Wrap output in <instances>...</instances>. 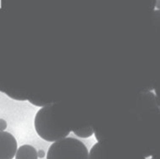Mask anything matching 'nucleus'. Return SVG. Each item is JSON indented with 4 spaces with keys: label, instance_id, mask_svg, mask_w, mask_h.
<instances>
[{
    "label": "nucleus",
    "instance_id": "1",
    "mask_svg": "<svg viewBox=\"0 0 160 159\" xmlns=\"http://www.w3.org/2000/svg\"><path fill=\"white\" fill-rule=\"evenodd\" d=\"M36 132L41 139L54 142L68 136L71 129L62 125L55 113V104L50 103L41 107L35 117Z\"/></svg>",
    "mask_w": 160,
    "mask_h": 159
},
{
    "label": "nucleus",
    "instance_id": "2",
    "mask_svg": "<svg viewBox=\"0 0 160 159\" xmlns=\"http://www.w3.org/2000/svg\"><path fill=\"white\" fill-rule=\"evenodd\" d=\"M47 159H89V150L81 140L66 137L50 146Z\"/></svg>",
    "mask_w": 160,
    "mask_h": 159
},
{
    "label": "nucleus",
    "instance_id": "3",
    "mask_svg": "<svg viewBox=\"0 0 160 159\" xmlns=\"http://www.w3.org/2000/svg\"><path fill=\"white\" fill-rule=\"evenodd\" d=\"M17 150L14 136L8 132H0V159H13Z\"/></svg>",
    "mask_w": 160,
    "mask_h": 159
},
{
    "label": "nucleus",
    "instance_id": "4",
    "mask_svg": "<svg viewBox=\"0 0 160 159\" xmlns=\"http://www.w3.org/2000/svg\"><path fill=\"white\" fill-rule=\"evenodd\" d=\"M16 159H38L37 150L32 146L24 144L16 151Z\"/></svg>",
    "mask_w": 160,
    "mask_h": 159
},
{
    "label": "nucleus",
    "instance_id": "5",
    "mask_svg": "<svg viewBox=\"0 0 160 159\" xmlns=\"http://www.w3.org/2000/svg\"><path fill=\"white\" fill-rule=\"evenodd\" d=\"M89 159H105V148L102 142H97L89 153Z\"/></svg>",
    "mask_w": 160,
    "mask_h": 159
},
{
    "label": "nucleus",
    "instance_id": "6",
    "mask_svg": "<svg viewBox=\"0 0 160 159\" xmlns=\"http://www.w3.org/2000/svg\"><path fill=\"white\" fill-rule=\"evenodd\" d=\"M76 136L81 138H88L91 137L94 133V129L91 125L83 127L81 128L75 129L72 130Z\"/></svg>",
    "mask_w": 160,
    "mask_h": 159
},
{
    "label": "nucleus",
    "instance_id": "7",
    "mask_svg": "<svg viewBox=\"0 0 160 159\" xmlns=\"http://www.w3.org/2000/svg\"><path fill=\"white\" fill-rule=\"evenodd\" d=\"M153 20L155 26L159 30L160 32V10H156L153 12Z\"/></svg>",
    "mask_w": 160,
    "mask_h": 159
},
{
    "label": "nucleus",
    "instance_id": "8",
    "mask_svg": "<svg viewBox=\"0 0 160 159\" xmlns=\"http://www.w3.org/2000/svg\"><path fill=\"white\" fill-rule=\"evenodd\" d=\"M28 102L30 103L32 105H35L36 107H43L47 106L48 104H49V103H45L43 101H39V100H28Z\"/></svg>",
    "mask_w": 160,
    "mask_h": 159
},
{
    "label": "nucleus",
    "instance_id": "9",
    "mask_svg": "<svg viewBox=\"0 0 160 159\" xmlns=\"http://www.w3.org/2000/svg\"><path fill=\"white\" fill-rule=\"evenodd\" d=\"M7 127L8 125L6 121L3 119H0V132L5 131L7 129Z\"/></svg>",
    "mask_w": 160,
    "mask_h": 159
},
{
    "label": "nucleus",
    "instance_id": "10",
    "mask_svg": "<svg viewBox=\"0 0 160 159\" xmlns=\"http://www.w3.org/2000/svg\"><path fill=\"white\" fill-rule=\"evenodd\" d=\"M155 92H156V102L158 107L160 108V85L158 86V88L155 89Z\"/></svg>",
    "mask_w": 160,
    "mask_h": 159
},
{
    "label": "nucleus",
    "instance_id": "11",
    "mask_svg": "<svg viewBox=\"0 0 160 159\" xmlns=\"http://www.w3.org/2000/svg\"><path fill=\"white\" fill-rule=\"evenodd\" d=\"M8 97H9L10 99H14L15 100H19V101H25V100H27V99H24V98H22V97H16V96H13V95H10L7 94Z\"/></svg>",
    "mask_w": 160,
    "mask_h": 159
},
{
    "label": "nucleus",
    "instance_id": "12",
    "mask_svg": "<svg viewBox=\"0 0 160 159\" xmlns=\"http://www.w3.org/2000/svg\"><path fill=\"white\" fill-rule=\"evenodd\" d=\"M37 154H38V158H43L45 156V152L43 150H38L37 152Z\"/></svg>",
    "mask_w": 160,
    "mask_h": 159
},
{
    "label": "nucleus",
    "instance_id": "13",
    "mask_svg": "<svg viewBox=\"0 0 160 159\" xmlns=\"http://www.w3.org/2000/svg\"><path fill=\"white\" fill-rule=\"evenodd\" d=\"M155 7L158 10H160V0H156V2H155Z\"/></svg>",
    "mask_w": 160,
    "mask_h": 159
}]
</instances>
